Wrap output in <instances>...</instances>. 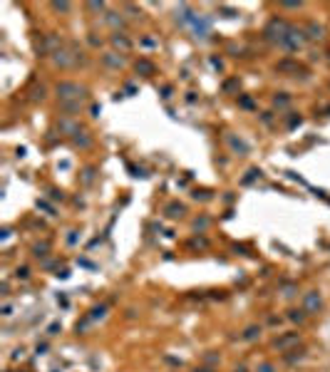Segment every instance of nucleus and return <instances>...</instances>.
<instances>
[{"label": "nucleus", "mask_w": 330, "mask_h": 372, "mask_svg": "<svg viewBox=\"0 0 330 372\" xmlns=\"http://www.w3.org/2000/svg\"><path fill=\"white\" fill-rule=\"evenodd\" d=\"M191 372H216V367H209V365H199V367H194Z\"/></svg>", "instance_id": "c85d7f7f"}, {"label": "nucleus", "mask_w": 330, "mask_h": 372, "mask_svg": "<svg viewBox=\"0 0 330 372\" xmlns=\"http://www.w3.org/2000/svg\"><path fill=\"white\" fill-rule=\"evenodd\" d=\"M15 278H20V280H28V278H30V268H28V266H20V268L15 271Z\"/></svg>", "instance_id": "b1692460"}, {"label": "nucleus", "mask_w": 330, "mask_h": 372, "mask_svg": "<svg viewBox=\"0 0 330 372\" xmlns=\"http://www.w3.org/2000/svg\"><path fill=\"white\" fill-rule=\"evenodd\" d=\"M305 45H308L305 30H303V28H295V25H293V28L288 30V35L283 38V43H281L278 47H281L283 52H300V50H303Z\"/></svg>", "instance_id": "7ed1b4c3"}, {"label": "nucleus", "mask_w": 330, "mask_h": 372, "mask_svg": "<svg viewBox=\"0 0 330 372\" xmlns=\"http://www.w3.org/2000/svg\"><path fill=\"white\" fill-rule=\"evenodd\" d=\"M300 308L308 313V315H318L320 310H323V295H320V290H305L303 293V298H300Z\"/></svg>", "instance_id": "20e7f679"}, {"label": "nucleus", "mask_w": 330, "mask_h": 372, "mask_svg": "<svg viewBox=\"0 0 330 372\" xmlns=\"http://www.w3.org/2000/svg\"><path fill=\"white\" fill-rule=\"evenodd\" d=\"M234 372H248V370H246V367H236Z\"/></svg>", "instance_id": "e433bc0d"}, {"label": "nucleus", "mask_w": 330, "mask_h": 372, "mask_svg": "<svg viewBox=\"0 0 330 372\" xmlns=\"http://www.w3.org/2000/svg\"><path fill=\"white\" fill-rule=\"evenodd\" d=\"M261 332H263V327L253 323V325H246V327H243V332H241L238 337H241L243 342H256V340L261 337Z\"/></svg>", "instance_id": "f8f14e48"}, {"label": "nucleus", "mask_w": 330, "mask_h": 372, "mask_svg": "<svg viewBox=\"0 0 330 372\" xmlns=\"http://www.w3.org/2000/svg\"><path fill=\"white\" fill-rule=\"evenodd\" d=\"M238 104H241V107H246V109H251V107H253V99H251V97H241V99H238Z\"/></svg>", "instance_id": "cd10ccee"}, {"label": "nucleus", "mask_w": 330, "mask_h": 372, "mask_svg": "<svg viewBox=\"0 0 330 372\" xmlns=\"http://www.w3.org/2000/svg\"><path fill=\"white\" fill-rule=\"evenodd\" d=\"M164 214H167L169 219H184V216H187V206L179 204V201H172V204H167Z\"/></svg>", "instance_id": "ddd939ff"}, {"label": "nucleus", "mask_w": 330, "mask_h": 372, "mask_svg": "<svg viewBox=\"0 0 330 372\" xmlns=\"http://www.w3.org/2000/svg\"><path fill=\"white\" fill-rule=\"evenodd\" d=\"M104 23H107L114 33H122V28L127 25V20L122 18V13H112V10H109V13H104Z\"/></svg>", "instance_id": "1a4fd4ad"}, {"label": "nucleus", "mask_w": 330, "mask_h": 372, "mask_svg": "<svg viewBox=\"0 0 330 372\" xmlns=\"http://www.w3.org/2000/svg\"><path fill=\"white\" fill-rule=\"evenodd\" d=\"M209 224H211V219H209V216H199V219H194V221H191V229H194V231H206V229H209Z\"/></svg>", "instance_id": "6ab92c4d"}, {"label": "nucleus", "mask_w": 330, "mask_h": 372, "mask_svg": "<svg viewBox=\"0 0 330 372\" xmlns=\"http://www.w3.org/2000/svg\"><path fill=\"white\" fill-rule=\"evenodd\" d=\"M253 372H278V367L273 362H261V365H256Z\"/></svg>", "instance_id": "5701e85b"}, {"label": "nucleus", "mask_w": 330, "mask_h": 372, "mask_svg": "<svg viewBox=\"0 0 330 372\" xmlns=\"http://www.w3.org/2000/svg\"><path fill=\"white\" fill-rule=\"evenodd\" d=\"M72 139H75V144H77V146H82V149H90V146H92V137H90L85 129H80Z\"/></svg>", "instance_id": "f3484780"}, {"label": "nucleus", "mask_w": 330, "mask_h": 372, "mask_svg": "<svg viewBox=\"0 0 330 372\" xmlns=\"http://www.w3.org/2000/svg\"><path fill=\"white\" fill-rule=\"evenodd\" d=\"M104 315H107V305H97V308L92 310V315H90V320L94 323V320H102Z\"/></svg>", "instance_id": "4be33fe9"}, {"label": "nucleus", "mask_w": 330, "mask_h": 372, "mask_svg": "<svg viewBox=\"0 0 330 372\" xmlns=\"http://www.w3.org/2000/svg\"><path fill=\"white\" fill-rule=\"evenodd\" d=\"M204 362H206L209 367H216V365L221 362V357H219V355H204Z\"/></svg>", "instance_id": "393cba45"}, {"label": "nucleus", "mask_w": 330, "mask_h": 372, "mask_svg": "<svg viewBox=\"0 0 330 372\" xmlns=\"http://www.w3.org/2000/svg\"><path fill=\"white\" fill-rule=\"evenodd\" d=\"M308 318H310V315H308L303 308H290V310L285 313V320H290V323H295V325H303Z\"/></svg>", "instance_id": "4468645a"}, {"label": "nucleus", "mask_w": 330, "mask_h": 372, "mask_svg": "<svg viewBox=\"0 0 330 372\" xmlns=\"http://www.w3.org/2000/svg\"><path fill=\"white\" fill-rule=\"evenodd\" d=\"M273 104H276L278 109H283V107H288V104H290V94H285V92H281V94H276V97H273Z\"/></svg>", "instance_id": "412c9836"}, {"label": "nucleus", "mask_w": 330, "mask_h": 372, "mask_svg": "<svg viewBox=\"0 0 330 372\" xmlns=\"http://www.w3.org/2000/svg\"><path fill=\"white\" fill-rule=\"evenodd\" d=\"M281 295H283L285 300L295 298V295H298V285H295V283H283V285H281Z\"/></svg>", "instance_id": "a211bd4d"}, {"label": "nucleus", "mask_w": 330, "mask_h": 372, "mask_svg": "<svg viewBox=\"0 0 330 372\" xmlns=\"http://www.w3.org/2000/svg\"><path fill=\"white\" fill-rule=\"evenodd\" d=\"M328 60H330V57H328Z\"/></svg>", "instance_id": "4c0bfd02"}, {"label": "nucleus", "mask_w": 330, "mask_h": 372, "mask_svg": "<svg viewBox=\"0 0 330 372\" xmlns=\"http://www.w3.org/2000/svg\"><path fill=\"white\" fill-rule=\"evenodd\" d=\"M298 342H300V332H281V335L273 340V347H276L278 352H290V350L298 347Z\"/></svg>", "instance_id": "39448f33"}, {"label": "nucleus", "mask_w": 330, "mask_h": 372, "mask_svg": "<svg viewBox=\"0 0 330 372\" xmlns=\"http://www.w3.org/2000/svg\"><path fill=\"white\" fill-rule=\"evenodd\" d=\"M189 28L196 33V38H206V35L211 33V23H209L206 18H201V15H194V20H191Z\"/></svg>", "instance_id": "0eeeda50"}, {"label": "nucleus", "mask_w": 330, "mask_h": 372, "mask_svg": "<svg viewBox=\"0 0 330 372\" xmlns=\"http://www.w3.org/2000/svg\"><path fill=\"white\" fill-rule=\"evenodd\" d=\"M90 45H94V47H99V45H102V40H97V38L92 35V38H90Z\"/></svg>", "instance_id": "c9c22d12"}, {"label": "nucleus", "mask_w": 330, "mask_h": 372, "mask_svg": "<svg viewBox=\"0 0 330 372\" xmlns=\"http://www.w3.org/2000/svg\"><path fill=\"white\" fill-rule=\"evenodd\" d=\"M57 330H60V323H52V325L47 327V335H57Z\"/></svg>", "instance_id": "2f4dec72"}, {"label": "nucleus", "mask_w": 330, "mask_h": 372, "mask_svg": "<svg viewBox=\"0 0 330 372\" xmlns=\"http://www.w3.org/2000/svg\"><path fill=\"white\" fill-rule=\"evenodd\" d=\"M290 28H293V25H290L288 20H283V18H273V20L266 25V30H263V38L278 47V45L283 43V38L288 35V30H290Z\"/></svg>", "instance_id": "f03ea898"}, {"label": "nucleus", "mask_w": 330, "mask_h": 372, "mask_svg": "<svg viewBox=\"0 0 330 372\" xmlns=\"http://www.w3.org/2000/svg\"><path fill=\"white\" fill-rule=\"evenodd\" d=\"M47 251H50V243H47V241H43V243H35V246H33V256H35V258H45V256H47Z\"/></svg>", "instance_id": "aec40b11"}, {"label": "nucleus", "mask_w": 330, "mask_h": 372, "mask_svg": "<svg viewBox=\"0 0 330 372\" xmlns=\"http://www.w3.org/2000/svg\"><path fill=\"white\" fill-rule=\"evenodd\" d=\"M55 92H57L60 102H82V99L87 97V87L80 85V82H70V80L57 82Z\"/></svg>", "instance_id": "f257e3e1"}, {"label": "nucleus", "mask_w": 330, "mask_h": 372, "mask_svg": "<svg viewBox=\"0 0 330 372\" xmlns=\"http://www.w3.org/2000/svg\"><path fill=\"white\" fill-rule=\"evenodd\" d=\"M305 347H295V350H290V352H283V360L288 362V365H295V362H303L305 360Z\"/></svg>", "instance_id": "dca6fc26"}, {"label": "nucleus", "mask_w": 330, "mask_h": 372, "mask_svg": "<svg viewBox=\"0 0 330 372\" xmlns=\"http://www.w3.org/2000/svg\"><path fill=\"white\" fill-rule=\"evenodd\" d=\"M134 70L139 72V75H144V77H151L154 72H156V67H154V62L151 60H137V65H134Z\"/></svg>", "instance_id": "2eb2a0df"}, {"label": "nucleus", "mask_w": 330, "mask_h": 372, "mask_svg": "<svg viewBox=\"0 0 330 372\" xmlns=\"http://www.w3.org/2000/svg\"><path fill=\"white\" fill-rule=\"evenodd\" d=\"M35 350H38V352H40V355H43V352H45V350H47V342H38V347H35Z\"/></svg>", "instance_id": "f704fd0d"}, {"label": "nucleus", "mask_w": 330, "mask_h": 372, "mask_svg": "<svg viewBox=\"0 0 330 372\" xmlns=\"http://www.w3.org/2000/svg\"><path fill=\"white\" fill-rule=\"evenodd\" d=\"M87 8L94 10V13H102V10H104V3H97V0H92V3H87Z\"/></svg>", "instance_id": "bb28decb"}, {"label": "nucleus", "mask_w": 330, "mask_h": 372, "mask_svg": "<svg viewBox=\"0 0 330 372\" xmlns=\"http://www.w3.org/2000/svg\"><path fill=\"white\" fill-rule=\"evenodd\" d=\"M109 43H112L114 50H119V55H127V52L132 50V40H129L127 33H112V35H109Z\"/></svg>", "instance_id": "423d86ee"}, {"label": "nucleus", "mask_w": 330, "mask_h": 372, "mask_svg": "<svg viewBox=\"0 0 330 372\" xmlns=\"http://www.w3.org/2000/svg\"><path fill=\"white\" fill-rule=\"evenodd\" d=\"M99 62H102L107 70H122V67H124V60H122L117 52H102Z\"/></svg>", "instance_id": "6e6552de"}, {"label": "nucleus", "mask_w": 330, "mask_h": 372, "mask_svg": "<svg viewBox=\"0 0 330 372\" xmlns=\"http://www.w3.org/2000/svg\"><path fill=\"white\" fill-rule=\"evenodd\" d=\"M261 119H263V124H271V122H273V119H271V112H263Z\"/></svg>", "instance_id": "473e14b6"}, {"label": "nucleus", "mask_w": 330, "mask_h": 372, "mask_svg": "<svg viewBox=\"0 0 330 372\" xmlns=\"http://www.w3.org/2000/svg\"><path fill=\"white\" fill-rule=\"evenodd\" d=\"M303 30H305V38H308V40H323V38H325V28H323L320 23H315V20H310Z\"/></svg>", "instance_id": "9d476101"}, {"label": "nucleus", "mask_w": 330, "mask_h": 372, "mask_svg": "<svg viewBox=\"0 0 330 372\" xmlns=\"http://www.w3.org/2000/svg\"><path fill=\"white\" fill-rule=\"evenodd\" d=\"M70 3H52V10H57V13H70Z\"/></svg>", "instance_id": "a878e982"}, {"label": "nucleus", "mask_w": 330, "mask_h": 372, "mask_svg": "<svg viewBox=\"0 0 330 372\" xmlns=\"http://www.w3.org/2000/svg\"><path fill=\"white\" fill-rule=\"evenodd\" d=\"M82 179H85V184H92V169H87V171H85V176H82Z\"/></svg>", "instance_id": "72a5a7b5"}, {"label": "nucleus", "mask_w": 330, "mask_h": 372, "mask_svg": "<svg viewBox=\"0 0 330 372\" xmlns=\"http://www.w3.org/2000/svg\"><path fill=\"white\" fill-rule=\"evenodd\" d=\"M281 8H288V10H298V8H303V3H281Z\"/></svg>", "instance_id": "c756f323"}, {"label": "nucleus", "mask_w": 330, "mask_h": 372, "mask_svg": "<svg viewBox=\"0 0 330 372\" xmlns=\"http://www.w3.org/2000/svg\"><path fill=\"white\" fill-rule=\"evenodd\" d=\"M226 144L231 146V151H236V154H248V144L241 139V137H236V134H226Z\"/></svg>", "instance_id": "9b49d317"}, {"label": "nucleus", "mask_w": 330, "mask_h": 372, "mask_svg": "<svg viewBox=\"0 0 330 372\" xmlns=\"http://www.w3.org/2000/svg\"><path fill=\"white\" fill-rule=\"evenodd\" d=\"M10 315H13V305L5 303V305H3V318H10Z\"/></svg>", "instance_id": "7c9ffc66"}]
</instances>
